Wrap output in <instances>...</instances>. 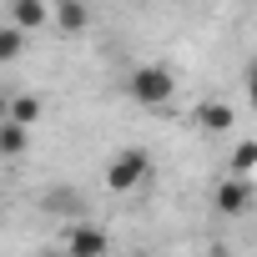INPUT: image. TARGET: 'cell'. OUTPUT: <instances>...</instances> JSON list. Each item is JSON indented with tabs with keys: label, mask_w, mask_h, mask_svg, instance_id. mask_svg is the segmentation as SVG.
Instances as JSON below:
<instances>
[{
	"label": "cell",
	"mask_w": 257,
	"mask_h": 257,
	"mask_svg": "<svg viewBox=\"0 0 257 257\" xmlns=\"http://www.w3.org/2000/svg\"><path fill=\"white\" fill-rule=\"evenodd\" d=\"M26 41H31V31H21L16 21H11V26H0V66L21 61V56H26Z\"/></svg>",
	"instance_id": "obj_6"
},
{
	"label": "cell",
	"mask_w": 257,
	"mask_h": 257,
	"mask_svg": "<svg viewBox=\"0 0 257 257\" xmlns=\"http://www.w3.org/2000/svg\"><path fill=\"white\" fill-rule=\"evenodd\" d=\"M197 126H202V132H212V137H227V132H232V106L202 101V106H197Z\"/></svg>",
	"instance_id": "obj_5"
},
{
	"label": "cell",
	"mask_w": 257,
	"mask_h": 257,
	"mask_svg": "<svg viewBox=\"0 0 257 257\" xmlns=\"http://www.w3.org/2000/svg\"><path fill=\"white\" fill-rule=\"evenodd\" d=\"M0 116H11V101H6V96H0Z\"/></svg>",
	"instance_id": "obj_13"
},
{
	"label": "cell",
	"mask_w": 257,
	"mask_h": 257,
	"mask_svg": "<svg viewBox=\"0 0 257 257\" xmlns=\"http://www.w3.org/2000/svg\"><path fill=\"white\" fill-rule=\"evenodd\" d=\"M147 177H152V157L142 147H121L106 167V192H137Z\"/></svg>",
	"instance_id": "obj_2"
},
{
	"label": "cell",
	"mask_w": 257,
	"mask_h": 257,
	"mask_svg": "<svg viewBox=\"0 0 257 257\" xmlns=\"http://www.w3.org/2000/svg\"><path fill=\"white\" fill-rule=\"evenodd\" d=\"M257 167V142H237V152H232V172H252Z\"/></svg>",
	"instance_id": "obj_11"
},
{
	"label": "cell",
	"mask_w": 257,
	"mask_h": 257,
	"mask_svg": "<svg viewBox=\"0 0 257 257\" xmlns=\"http://www.w3.org/2000/svg\"><path fill=\"white\" fill-rule=\"evenodd\" d=\"M126 91H132V101H142L147 111H157V106H167V101L177 96V76H172V66L152 61V66H137V71H132Z\"/></svg>",
	"instance_id": "obj_1"
},
{
	"label": "cell",
	"mask_w": 257,
	"mask_h": 257,
	"mask_svg": "<svg viewBox=\"0 0 257 257\" xmlns=\"http://www.w3.org/2000/svg\"><path fill=\"white\" fill-rule=\"evenodd\" d=\"M11 21L21 31H41L46 26V0H11Z\"/></svg>",
	"instance_id": "obj_7"
},
{
	"label": "cell",
	"mask_w": 257,
	"mask_h": 257,
	"mask_svg": "<svg viewBox=\"0 0 257 257\" xmlns=\"http://www.w3.org/2000/svg\"><path fill=\"white\" fill-rule=\"evenodd\" d=\"M41 257H71V252H66V247H61V252H41Z\"/></svg>",
	"instance_id": "obj_14"
},
{
	"label": "cell",
	"mask_w": 257,
	"mask_h": 257,
	"mask_svg": "<svg viewBox=\"0 0 257 257\" xmlns=\"http://www.w3.org/2000/svg\"><path fill=\"white\" fill-rule=\"evenodd\" d=\"M56 21H61V31H66V36H81L91 16H86L81 0H56Z\"/></svg>",
	"instance_id": "obj_9"
},
{
	"label": "cell",
	"mask_w": 257,
	"mask_h": 257,
	"mask_svg": "<svg viewBox=\"0 0 257 257\" xmlns=\"http://www.w3.org/2000/svg\"><path fill=\"white\" fill-rule=\"evenodd\" d=\"M11 121L36 126V121H41V96H11Z\"/></svg>",
	"instance_id": "obj_10"
},
{
	"label": "cell",
	"mask_w": 257,
	"mask_h": 257,
	"mask_svg": "<svg viewBox=\"0 0 257 257\" xmlns=\"http://www.w3.org/2000/svg\"><path fill=\"white\" fill-rule=\"evenodd\" d=\"M247 101H252V111H257V56H252V66H247Z\"/></svg>",
	"instance_id": "obj_12"
},
{
	"label": "cell",
	"mask_w": 257,
	"mask_h": 257,
	"mask_svg": "<svg viewBox=\"0 0 257 257\" xmlns=\"http://www.w3.org/2000/svg\"><path fill=\"white\" fill-rule=\"evenodd\" d=\"M66 252L71 257H106L111 252V232H101L91 222H76V227H66Z\"/></svg>",
	"instance_id": "obj_3"
},
{
	"label": "cell",
	"mask_w": 257,
	"mask_h": 257,
	"mask_svg": "<svg viewBox=\"0 0 257 257\" xmlns=\"http://www.w3.org/2000/svg\"><path fill=\"white\" fill-rule=\"evenodd\" d=\"M217 212H227V217H237V212H247V202H252V187H247V177L237 172V177H227V182H217Z\"/></svg>",
	"instance_id": "obj_4"
},
{
	"label": "cell",
	"mask_w": 257,
	"mask_h": 257,
	"mask_svg": "<svg viewBox=\"0 0 257 257\" xmlns=\"http://www.w3.org/2000/svg\"><path fill=\"white\" fill-rule=\"evenodd\" d=\"M26 147H31V126H21V121L6 116V126H0V157H21Z\"/></svg>",
	"instance_id": "obj_8"
}]
</instances>
